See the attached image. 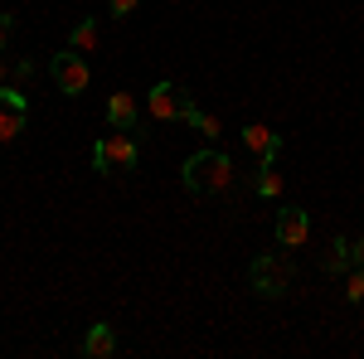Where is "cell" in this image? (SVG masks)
I'll return each instance as SVG.
<instances>
[{
    "instance_id": "cell-1",
    "label": "cell",
    "mask_w": 364,
    "mask_h": 359,
    "mask_svg": "<svg viewBox=\"0 0 364 359\" xmlns=\"http://www.w3.org/2000/svg\"><path fill=\"white\" fill-rule=\"evenodd\" d=\"M238 180V170L228 161L224 151H199L185 161V190L199 194V199H214V194H228Z\"/></svg>"
},
{
    "instance_id": "cell-2",
    "label": "cell",
    "mask_w": 364,
    "mask_h": 359,
    "mask_svg": "<svg viewBox=\"0 0 364 359\" xmlns=\"http://www.w3.org/2000/svg\"><path fill=\"white\" fill-rule=\"evenodd\" d=\"M248 282H252V291H257V296H287V291H291V282H296V267H291L282 252H262V257H252Z\"/></svg>"
},
{
    "instance_id": "cell-3",
    "label": "cell",
    "mask_w": 364,
    "mask_h": 359,
    "mask_svg": "<svg viewBox=\"0 0 364 359\" xmlns=\"http://www.w3.org/2000/svg\"><path fill=\"white\" fill-rule=\"evenodd\" d=\"M136 156L141 146L132 132H107V136H97V146H92V166L102 170V175H117V170H136Z\"/></svg>"
},
{
    "instance_id": "cell-4",
    "label": "cell",
    "mask_w": 364,
    "mask_h": 359,
    "mask_svg": "<svg viewBox=\"0 0 364 359\" xmlns=\"http://www.w3.org/2000/svg\"><path fill=\"white\" fill-rule=\"evenodd\" d=\"M49 73H54V83H58V92H63V97H78V92H87V83H92V68H87V58L78 54V49L54 54Z\"/></svg>"
},
{
    "instance_id": "cell-5",
    "label": "cell",
    "mask_w": 364,
    "mask_h": 359,
    "mask_svg": "<svg viewBox=\"0 0 364 359\" xmlns=\"http://www.w3.org/2000/svg\"><path fill=\"white\" fill-rule=\"evenodd\" d=\"M190 102H195L190 92H180V87H170V83H156L151 97H146V112H151L156 122H185V107H190Z\"/></svg>"
},
{
    "instance_id": "cell-6",
    "label": "cell",
    "mask_w": 364,
    "mask_h": 359,
    "mask_svg": "<svg viewBox=\"0 0 364 359\" xmlns=\"http://www.w3.org/2000/svg\"><path fill=\"white\" fill-rule=\"evenodd\" d=\"M25 117H29L25 92L0 83V141H15V136H20V132H25Z\"/></svg>"
},
{
    "instance_id": "cell-7",
    "label": "cell",
    "mask_w": 364,
    "mask_h": 359,
    "mask_svg": "<svg viewBox=\"0 0 364 359\" xmlns=\"http://www.w3.org/2000/svg\"><path fill=\"white\" fill-rule=\"evenodd\" d=\"M306 233H311L306 209H291V204H287V209L277 214V243H282V248H301Z\"/></svg>"
},
{
    "instance_id": "cell-8",
    "label": "cell",
    "mask_w": 364,
    "mask_h": 359,
    "mask_svg": "<svg viewBox=\"0 0 364 359\" xmlns=\"http://www.w3.org/2000/svg\"><path fill=\"white\" fill-rule=\"evenodd\" d=\"M243 146H248L252 156H262V161H277L282 156V136L272 132V127H257V122L243 127Z\"/></svg>"
},
{
    "instance_id": "cell-9",
    "label": "cell",
    "mask_w": 364,
    "mask_h": 359,
    "mask_svg": "<svg viewBox=\"0 0 364 359\" xmlns=\"http://www.w3.org/2000/svg\"><path fill=\"white\" fill-rule=\"evenodd\" d=\"M136 117H141L136 97H132V92H112V102H107V122H112L117 132H136Z\"/></svg>"
},
{
    "instance_id": "cell-10",
    "label": "cell",
    "mask_w": 364,
    "mask_h": 359,
    "mask_svg": "<svg viewBox=\"0 0 364 359\" xmlns=\"http://www.w3.org/2000/svg\"><path fill=\"white\" fill-rule=\"evenodd\" d=\"M83 355H87V359H107V355H117V331L107 326V321H97V326L83 335Z\"/></svg>"
},
{
    "instance_id": "cell-11",
    "label": "cell",
    "mask_w": 364,
    "mask_h": 359,
    "mask_svg": "<svg viewBox=\"0 0 364 359\" xmlns=\"http://www.w3.org/2000/svg\"><path fill=\"white\" fill-rule=\"evenodd\" d=\"M252 190L262 194V199H277V194H282V170H277V161H262V166H257Z\"/></svg>"
},
{
    "instance_id": "cell-12",
    "label": "cell",
    "mask_w": 364,
    "mask_h": 359,
    "mask_svg": "<svg viewBox=\"0 0 364 359\" xmlns=\"http://www.w3.org/2000/svg\"><path fill=\"white\" fill-rule=\"evenodd\" d=\"M355 262V252H350V238H331V252H326V272L340 277L345 267Z\"/></svg>"
},
{
    "instance_id": "cell-13",
    "label": "cell",
    "mask_w": 364,
    "mask_h": 359,
    "mask_svg": "<svg viewBox=\"0 0 364 359\" xmlns=\"http://www.w3.org/2000/svg\"><path fill=\"white\" fill-rule=\"evenodd\" d=\"M97 39H102V34H97V25H92V20H78V25H73V34H68V49L87 54V49H97Z\"/></svg>"
},
{
    "instance_id": "cell-14",
    "label": "cell",
    "mask_w": 364,
    "mask_h": 359,
    "mask_svg": "<svg viewBox=\"0 0 364 359\" xmlns=\"http://www.w3.org/2000/svg\"><path fill=\"white\" fill-rule=\"evenodd\" d=\"M185 122H190V127H195L199 136H209V141L219 136V117H214V112H199L195 102H190V107H185Z\"/></svg>"
},
{
    "instance_id": "cell-15",
    "label": "cell",
    "mask_w": 364,
    "mask_h": 359,
    "mask_svg": "<svg viewBox=\"0 0 364 359\" xmlns=\"http://www.w3.org/2000/svg\"><path fill=\"white\" fill-rule=\"evenodd\" d=\"M345 296H350V301H364V267H360V272H350V282H345Z\"/></svg>"
},
{
    "instance_id": "cell-16",
    "label": "cell",
    "mask_w": 364,
    "mask_h": 359,
    "mask_svg": "<svg viewBox=\"0 0 364 359\" xmlns=\"http://www.w3.org/2000/svg\"><path fill=\"white\" fill-rule=\"evenodd\" d=\"M10 34H15V15H0V54H5V44H10Z\"/></svg>"
},
{
    "instance_id": "cell-17",
    "label": "cell",
    "mask_w": 364,
    "mask_h": 359,
    "mask_svg": "<svg viewBox=\"0 0 364 359\" xmlns=\"http://www.w3.org/2000/svg\"><path fill=\"white\" fill-rule=\"evenodd\" d=\"M136 5H141V0H112V15H132Z\"/></svg>"
},
{
    "instance_id": "cell-18",
    "label": "cell",
    "mask_w": 364,
    "mask_h": 359,
    "mask_svg": "<svg viewBox=\"0 0 364 359\" xmlns=\"http://www.w3.org/2000/svg\"><path fill=\"white\" fill-rule=\"evenodd\" d=\"M350 252H355V262H360V267H364V233H360V238H355V243H350Z\"/></svg>"
},
{
    "instance_id": "cell-19",
    "label": "cell",
    "mask_w": 364,
    "mask_h": 359,
    "mask_svg": "<svg viewBox=\"0 0 364 359\" xmlns=\"http://www.w3.org/2000/svg\"><path fill=\"white\" fill-rule=\"evenodd\" d=\"M5 78H10V63H5V54H0V83H5Z\"/></svg>"
}]
</instances>
